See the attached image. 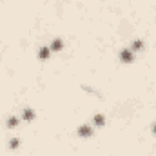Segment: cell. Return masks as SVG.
Here are the masks:
<instances>
[{
	"label": "cell",
	"instance_id": "6da1fadb",
	"mask_svg": "<svg viewBox=\"0 0 156 156\" xmlns=\"http://www.w3.org/2000/svg\"><path fill=\"white\" fill-rule=\"evenodd\" d=\"M78 136H82V138L93 136V127H91V125H82V127H78Z\"/></svg>",
	"mask_w": 156,
	"mask_h": 156
},
{
	"label": "cell",
	"instance_id": "7a4b0ae2",
	"mask_svg": "<svg viewBox=\"0 0 156 156\" xmlns=\"http://www.w3.org/2000/svg\"><path fill=\"white\" fill-rule=\"evenodd\" d=\"M120 58H122L125 64H129V62L133 60V55H131V51H129V49H123V51L120 53Z\"/></svg>",
	"mask_w": 156,
	"mask_h": 156
},
{
	"label": "cell",
	"instance_id": "3957f363",
	"mask_svg": "<svg viewBox=\"0 0 156 156\" xmlns=\"http://www.w3.org/2000/svg\"><path fill=\"white\" fill-rule=\"evenodd\" d=\"M62 47H64V42H62V40H60V38L53 40V44L49 45V49H51V51H60Z\"/></svg>",
	"mask_w": 156,
	"mask_h": 156
},
{
	"label": "cell",
	"instance_id": "277c9868",
	"mask_svg": "<svg viewBox=\"0 0 156 156\" xmlns=\"http://www.w3.org/2000/svg\"><path fill=\"white\" fill-rule=\"evenodd\" d=\"M51 55V49L49 47H40V51H38V56L42 58V60H45L47 56Z\"/></svg>",
	"mask_w": 156,
	"mask_h": 156
},
{
	"label": "cell",
	"instance_id": "5b68a950",
	"mask_svg": "<svg viewBox=\"0 0 156 156\" xmlns=\"http://www.w3.org/2000/svg\"><path fill=\"white\" fill-rule=\"evenodd\" d=\"M93 123L94 125H104L105 123V116L104 115H96V116L93 118Z\"/></svg>",
	"mask_w": 156,
	"mask_h": 156
},
{
	"label": "cell",
	"instance_id": "8992f818",
	"mask_svg": "<svg viewBox=\"0 0 156 156\" xmlns=\"http://www.w3.org/2000/svg\"><path fill=\"white\" fill-rule=\"evenodd\" d=\"M33 118H35V111H33V109H26V111H24V120H26V122H29V120H33Z\"/></svg>",
	"mask_w": 156,
	"mask_h": 156
},
{
	"label": "cell",
	"instance_id": "52a82bcc",
	"mask_svg": "<svg viewBox=\"0 0 156 156\" xmlns=\"http://www.w3.org/2000/svg\"><path fill=\"white\" fill-rule=\"evenodd\" d=\"M144 47V42L142 40H134V44H133V51H140Z\"/></svg>",
	"mask_w": 156,
	"mask_h": 156
},
{
	"label": "cell",
	"instance_id": "ba28073f",
	"mask_svg": "<svg viewBox=\"0 0 156 156\" xmlns=\"http://www.w3.org/2000/svg\"><path fill=\"white\" fill-rule=\"evenodd\" d=\"M16 125H18V118H16V116L9 118V122H7V127H16Z\"/></svg>",
	"mask_w": 156,
	"mask_h": 156
},
{
	"label": "cell",
	"instance_id": "9c48e42d",
	"mask_svg": "<svg viewBox=\"0 0 156 156\" xmlns=\"http://www.w3.org/2000/svg\"><path fill=\"white\" fill-rule=\"evenodd\" d=\"M18 145H20V140H18V138H15V140L9 142V147H11V149H16Z\"/></svg>",
	"mask_w": 156,
	"mask_h": 156
},
{
	"label": "cell",
	"instance_id": "30bf717a",
	"mask_svg": "<svg viewBox=\"0 0 156 156\" xmlns=\"http://www.w3.org/2000/svg\"><path fill=\"white\" fill-rule=\"evenodd\" d=\"M153 131H154V134H156V125H154V127H153Z\"/></svg>",
	"mask_w": 156,
	"mask_h": 156
}]
</instances>
